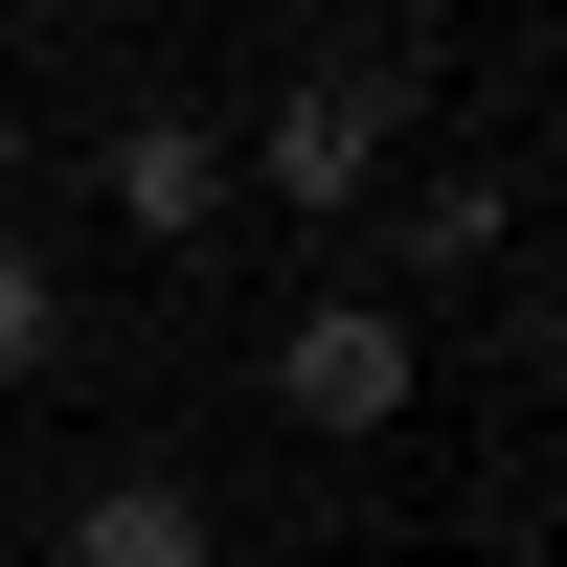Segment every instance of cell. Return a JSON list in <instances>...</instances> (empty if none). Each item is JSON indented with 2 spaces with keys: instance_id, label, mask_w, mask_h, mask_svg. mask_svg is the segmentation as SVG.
Masks as SVG:
<instances>
[{
  "instance_id": "cell-1",
  "label": "cell",
  "mask_w": 567,
  "mask_h": 567,
  "mask_svg": "<svg viewBox=\"0 0 567 567\" xmlns=\"http://www.w3.org/2000/svg\"><path fill=\"white\" fill-rule=\"evenodd\" d=\"M227 159H250L296 227H363L409 182V69H363V45H341V69H272V114L227 136Z\"/></svg>"
},
{
  "instance_id": "cell-2",
  "label": "cell",
  "mask_w": 567,
  "mask_h": 567,
  "mask_svg": "<svg viewBox=\"0 0 567 567\" xmlns=\"http://www.w3.org/2000/svg\"><path fill=\"white\" fill-rule=\"evenodd\" d=\"M409 386H432V341H409V296H296V318H272V409H296L318 454L409 432Z\"/></svg>"
},
{
  "instance_id": "cell-3",
  "label": "cell",
  "mask_w": 567,
  "mask_h": 567,
  "mask_svg": "<svg viewBox=\"0 0 567 567\" xmlns=\"http://www.w3.org/2000/svg\"><path fill=\"white\" fill-rule=\"evenodd\" d=\"M91 182H114V227H136V250H205V227L250 205L227 114H114V136H91Z\"/></svg>"
},
{
  "instance_id": "cell-4",
  "label": "cell",
  "mask_w": 567,
  "mask_h": 567,
  "mask_svg": "<svg viewBox=\"0 0 567 567\" xmlns=\"http://www.w3.org/2000/svg\"><path fill=\"white\" fill-rule=\"evenodd\" d=\"M45 567H227V523H205V477H69Z\"/></svg>"
},
{
  "instance_id": "cell-5",
  "label": "cell",
  "mask_w": 567,
  "mask_h": 567,
  "mask_svg": "<svg viewBox=\"0 0 567 567\" xmlns=\"http://www.w3.org/2000/svg\"><path fill=\"white\" fill-rule=\"evenodd\" d=\"M499 227H523V205H499L477 159H454V182H409V272H432V296H454V272H477V250H499Z\"/></svg>"
},
{
  "instance_id": "cell-6",
  "label": "cell",
  "mask_w": 567,
  "mask_h": 567,
  "mask_svg": "<svg viewBox=\"0 0 567 567\" xmlns=\"http://www.w3.org/2000/svg\"><path fill=\"white\" fill-rule=\"evenodd\" d=\"M45 363H69V272L0 227V386H45Z\"/></svg>"
},
{
  "instance_id": "cell-7",
  "label": "cell",
  "mask_w": 567,
  "mask_h": 567,
  "mask_svg": "<svg viewBox=\"0 0 567 567\" xmlns=\"http://www.w3.org/2000/svg\"><path fill=\"white\" fill-rule=\"evenodd\" d=\"M0 205H23V91H0Z\"/></svg>"
},
{
  "instance_id": "cell-8",
  "label": "cell",
  "mask_w": 567,
  "mask_h": 567,
  "mask_svg": "<svg viewBox=\"0 0 567 567\" xmlns=\"http://www.w3.org/2000/svg\"><path fill=\"white\" fill-rule=\"evenodd\" d=\"M250 23H341V0H250Z\"/></svg>"
}]
</instances>
